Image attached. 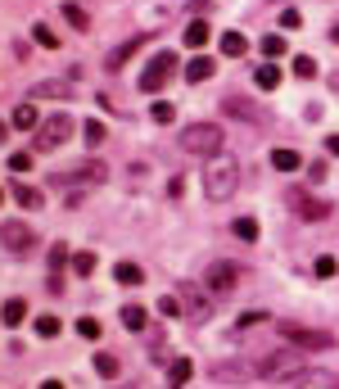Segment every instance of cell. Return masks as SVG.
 Returning <instances> with one entry per match:
<instances>
[{
  "instance_id": "b9f144b4",
  "label": "cell",
  "mask_w": 339,
  "mask_h": 389,
  "mask_svg": "<svg viewBox=\"0 0 339 389\" xmlns=\"http://www.w3.org/2000/svg\"><path fill=\"white\" fill-rule=\"evenodd\" d=\"M64 263H68V249H64V245H55V249H50V272H59Z\"/></svg>"
},
{
  "instance_id": "9a60e30c",
  "label": "cell",
  "mask_w": 339,
  "mask_h": 389,
  "mask_svg": "<svg viewBox=\"0 0 339 389\" xmlns=\"http://www.w3.org/2000/svg\"><path fill=\"white\" fill-rule=\"evenodd\" d=\"M140 45H145V36H131V41H123V45H118L113 55H109V64H104V68H109V72H118V68H123V64H127L131 55L140 50Z\"/></svg>"
},
{
  "instance_id": "4dcf8cb0",
  "label": "cell",
  "mask_w": 339,
  "mask_h": 389,
  "mask_svg": "<svg viewBox=\"0 0 339 389\" xmlns=\"http://www.w3.org/2000/svg\"><path fill=\"white\" fill-rule=\"evenodd\" d=\"M118 371H123V362H118L113 354H95V376H104V380H113Z\"/></svg>"
},
{
  "instance_id": "484cf974",
  "label": "cell",
  "mask_w": 339,
  "mask_h": 389,
  "mask_svg": "<svg viewBox=\"0 0 339 389\" xmlns=\"http://www.w3.org/2000/svg\"><path fill=\"white\" fill-rule=\"evenodd\" d=\"M285 50H289V41H285L281 32H267V36H262V55H267L272 64H276V59H285Z\"/></svg>"
},
{
  "instance_id": "60d3db41",
  "label": "cell",
  "mask_w": 339,
  "mask_h": 389,
  "mask_svg": "<svg viewBox=\"0 0 339 389\" xmlns=\"http://www.w3.org/2000/svg\"><path fill=\"white\" fill-rule=\"evenodd\" d=\"M9 168H14V172H32V154H28V150L9 154Z\"/></svg>"
},
{
  "instance_id": "44dd1931",
  "label": "cell",
  "mask_w": 339,
  "mask_h": 389,
  "mask_svg": "<svg viewBox=\"0 0 339 389\" xmlns=\"http://www.w3.org/2000/svg\"><path fill=\"white\" fill-rule=\"evenodd\" d=\"M181 295L190 299V317H195V322H199V317H209V303H204V290H199L195 281H186V285H181Z\"/></svg>"
},
{
  "instance_id": "52a82bcc",
  "label": "cell",
  "mask_w": 339,
  "mask_h": 389,
  "mask_svg": "<svg viewBox=\"0 0 339 389\" xmlns=\"http://www.w3.org/2000/svg\"><path fill=\"white\" fill-rule=\"evenodd\" d=\"M68 136H72V118L59 109V114L41 118V127H36V150H59Z\"/></svg>"
},
{
  "instance_id": "ee69618b",
  "label": "cell",
  "mask_w": 339,
  "mask_h": 389,
  "mask_svg": "<svg viewBox=\"0 0 339 389\" xmlns=\"http://www.w3.org/2000/svg\"><path fill=\"white\" fill-rule=\"evenodd\" d=\"M308 177H312V181H326V177H330V168H326V163L317 159V163H312V168H308Z\"/></svg>"
},
{
  "instance_id": "ffe728a7",
  "label": "cell",
  "mask_w": 339,
  "mask_h": 389,
  "mask_svg": "<svg viewBox=\"0 0 339 389\" xmlns=\"http://www.w3.org/2000/svg\"><path fill=\"white\" fill-rule=\"evenodd\" d=\"M190 371H195V362H190V358H172V367H167V385H172V389H186Z\"/></svg>"
},
{
  "instance_id": "ac0fdd59",
  "label": "cell",
  "mask_w": 339,
  "mask_h": 389,
  "mask_svg": "<svg viewBox=\"0 0 339 389\" xmlns=\"http://www.w3.org/2000/svg\"><path fill=\"white\" fill-rule=\"evenodd\" d=\"M14 127H18V131H36V127H41V114H36L32 100H23V104L14 109Z\"/></svg>"
},
{
  "instance_id": "816d5d0a",
  "label": "cell",
  "mask_w": 339,
  "mask_h": 389,
  "mask_svg": "<svg viewBox=\"0 0 339 389\" xmlns=\"http://www.w3.org/2000/svg\"><path fill=\"white\" fill-rule=\"evenodd\" d=\"M0 199H5V190H0Z\"/></svg>"
},
{
  "instance_id": "2e32d148",
  "label": "cell",
  "mask_w": 339,
  "mask_h": 389,
  "mask_svg": "<svg viewBox=\"0 0 339 389\" xmlns=\"http://www.w3.org/2000/svg\"><path fill=\"white\" fill-rule=\"evenodd\" d=\"M209 77H213V59L209 55H195L186 64V82H190V87H199V82H209Z\"/></svg>"
},
{
  "instance_id": "74e56055",
  "label": "cell",
  "mask_w": 339,
  "mask_h": 389,
  "mask_svg": "<svg viewBox=\"0 0 339 389\" xmlns=\"http://www.w3.org/2000/svg\"><path fill=\"white\" fill-rule=\"evenodd\" d=\"M172 114H177V109L167 104V100H154V109H150V118H154V123H172Z\"/></svg>"
},
{
  "instance_id": "d6986e66",
  "label": "cell",
  "mask_w": 339,
  "mask_h": 389,
  "mask_svg": "<svg viewBox=\"0 0 339 389\" xmlns=\"http://www.w3.org/2000/svg\"><path fill=\"white\" fill-rule=\"evenodd\" d=\"M50 95H55V100H68V82H41V87H32L28 91V100H50Z\"/></svg>"
},
{
  "instance_id": "8992f818",
  "label": "cell",
  "mask_w": 339,
  "mask_h": 389,
  "mask_svg": "<svg viewBox=\"0 0 339 389\" xmlns=\"http://www.w3.org/2000/svg\"><path fill=\"white\" fill-rule=\"evenodd\" d=\"M177 72V55L172 50H163V55H154L150 64H145V72H140V91L145 95H159L163 87H167V77Z\"/></svg>"
},
{
  "instance_id": "7bdbcfd3",
  "label": "cell",
  "mask_w": 339,
  "mask_h": 389,
  "mask_svg": "<svg viewBox=\"0 0 339 389\" xmlns=\"http://www.w3.org/2000/svg\"><path fill=\"white\" fill-rule=\"evenodd\" d=\"M262 317H267V312H245V317H240V322H235V331H249V326H258Z\"/></svg>"
},
{
  "instance_id": "d6a6232c",
  "label": "cell",
  "mask_w": 339,
  "mask_h": 389,
  "mask_svg": "<svg viewBox=\"0 0 339 389\" xmlns=\"http://www.w3.org/2000/svg\"><path fill=\"white\" fill-rule=\"evenodd\" d=\"M231 231H235L240 240H245V245H253V240H258V222H253V217H235Z\"/></svg>"
},
{
  "instance_id": "603a6c76",
  "label": "cell",
  "mask_w": 339,
  "mask_h": 389,
  "mask_svg": "<svg viewBox=\"0 0 339 389\" xmlns=\"http://www.w3.org/2000/svg\"><path fill=\"white\" fill-rule=\"evenodd\" d=\"M104 136H109V127L100 123V118H87V123H82V141H87L91 150H100V145H104Z\"/></svg>"
},
{
  "instance_id": "7dc6e473",
  "label": "cell",
  "mask_w": 339,
  "mask_h": 389,
  "mask_svg": "<svg viewBox=\"0 0 339 389\" xmlns=\"http://www.w3.org/2000/svg\"><path fill=\"white\" fill-rule=\"evenodd\" d=\"M41 389H64V380H41Z\"/></svg>"
},
{
  "instance_id": "277c9868",
  "label": "cell",
  "mask_w": 339,
  "mask_h": 389,
  "mask_svg": "<svg viewBox=\"0 0 339 389\" xmlns=\"http://www.w3.org/2000/svg\"><path fill=\"white\" fill-rule=\"evenodd\" d=\"M240 281H245V267L231 263V258H217V263H209V272H204V290H213V295H231Z\"/></svg>"
},
{
  "instance_id": "7a4b0ae2",
  "label": "cell",
  "mask_w": 339,
  "mask_h": 389,
  "mask_svg": "<svg viewBox=\"0 0 339 389\" xmlns=\"http://www.w3.org/2000/svg\"><path fill=\"white\" fill-rule=\"evenodd\" d=\"M222 141H226V131L217 127V123H190V127L177 136L181 150H186V154H199V159H217V154H222Z\"/></svg>"
},
{
  "instance_id": "e0dca14e",
  "label": "cell",
  "mask_w": 339,
  "mask_h": 389,
  "mask_svg": "<svg viewBox=\"0 0 339 389\" xmlns=\"http://www.w3.org/2000/svg\"><path fill=\"white\" fill-rule=\"evenodd\" d=\"M0 322H5V326H23V322H28V299H5V308H0Z\"/></svg>"
},
{
  "instance_id": "3957f363",
  "label": "cell",
  "mask_w": 339,
  "mask_h": 389,
  "mask_svg": "<svg viewBox=\"0 0 339 389\" xmlns=\"http://www.w3.org/2000/svg\"><path fill=\"white\" fill-rule=\"evenodd\" d=\"M276 331H281L285 344L308 349V354H317V349H335V335H330V331H317V326H304V322L281 317V322H276Z\"/></svg>"
},
{
  "instance_id": "8d00e7d4",
  "label": "cell",
  "mask_w": 339,
  "mask_h": 389,
  "mask_svg": "<svg viewBox=\"0 0 339 389\" xmlns=\"http://www.w3.org/2000/svg\"><path fill=\"white\" fill-rule=\"evenodd\" d=\"M294 72H299V77H317V59H312V55H294Z\"/></svg>"
},
{
  "instance_id": "ab89813d",
  "label": "cell",
  "mask_w": 339,
  "mask_h": 389,
  "mask_svg": "<svg viewBox=\"0 0 339 389\" xmlns=\"http://www.w3.org/2000/svg\"><path fill=\"white\" fill-rule=\"evenodd\" d=\"M77 335H82V339H100V322H95V317H82V322H77Z\"/></svg>"
},
{
  "instance_id": "5bb4252c",
  "label": "cell",
  "mask_w": 339,
  "mask_h": 389,
  "mask_svg": "<svg viewBox=\"0 0 339 389\" xmlns=\"http://www.w3.org/2000/svg\"><path fill=\"white\" fill-rule=\"evenodd\" d=\"M253 87H258V91H276V87H281V64H258V68H253Z\"/></svg>"
},
{
  "instance_id": "cb8c5ba5",
  "label": "cell",
  "mask_w": 339,
  "mask_h": 389,
  "mask_svg": "<svg viewBox=\"0 0 339 389\" xmlns=\"http://www.w3.org/2000/svg\"><path fill=\"white\" fill-rule=\"evenodd\" d=\"M113 281H118V285H140V281H145L140 263H118V267H113Z\"/></svg>"
},
{
  "instance_id": "1f68e13d",
  "label": "cell",
  "mask_w": 339,
  "mask_h": 389,
  "mask_svg": "<svg viewBox=\"0 0 339 389\" xmlns=\"http://www.w3.org/2000/svg\"><path fill=\"white\" fill-rule=\"evenodd\" d=\"M32 41L41 45V50H55V45H59V32L45 28V23H36V28H32Z\"/></svg>"
},
{
  "instance_id": "836d02e7",
  "label": "cell",
  "mask_w": 339,
  "mask_h": 389,
  "mask_svg": "<svg viewBox=\"0 0 339 389\" xmlns=\"http://www.w3.org/2000/svg\"><path fill=\"white\" fill-rule=\"evenodd\" d=\"M36 335H41V339H55V335H59V317H55V312L36 317Z\"/></svg>"
},
{
  "instance_id": "e575fe53",
  "label": "cell",
  "mask_w": 339,
  "mask_h": 389,
  "mask_svg": "<svg viewBox=\"0 0 339 389\" xmlns=\"http://www.w3.org/2000/svg\"><path fill=\"white\" fill-rule=\"evenodd\" d=\"M159 312H163V317H186V308H181L177 295H163V299H159Z\"/></svg>"
},
{
  "instance_id": "7c38bea8",
  "label": "cell",
  "mask_w": 339,
  "mask_h": 389,
  "mask_svg": "<svg viewBox=\"0 0 339 389\" xmlns=\"http://www.w3.org/2000/svg\"><path fill=\"white\" fill-rule=\"evenodd\" d=\"M294 389H339V376L326 371V367H312V371H304L294 380Z\"/></svg>"
},
{
  "instance_id": "5b68a950",
  "label": "cell",
  "mask_w": 339,
  "mask_h": 389,
  "mask_svg": "<svg viewBox=\"0 0 339 389\" xmlns=\"http://www.w3.org/2000/svg\"><path fill=\"white\" fill-rule=\"evenodd\" d=\"M258 371H262V380H299V376H304V362H299L294 349H281V354L262 358Z\"/></svg>"
},
{
  "instance_id": "83f0119b",
  "label": "cell",
  "mask_w": 339,
  "mask_h": 389,
  "mask_svg": "<svg viewBox=\"0 0 339 389\" xmlns=\"http://www.w3.org/2000/svg\"><path fill=\"white\" fill-rule=\"evenodd\" d=\"M64 18H68L77 32H91V14H87L82 5H72V0H64Z\"/></svg>"
},
{
  "instance_id": "4316f807",
  "label": "cell",
  "mask_w": 339,
  "mask_h": 389,
  "mask_svg": "<svg viewBox=\"0 0 339 389\" xmlns=\"http://www.w3.org/2000/svg\"><path fill=\"white\" fill-rule=\"evenodd\" d=\"M186 45H190V50H204V45H209V23H204V18H195L186 28Z\"/></svg>"
},
{
  "instance_id": "7402d4cb",
  "label": "cell",
  "mask_w": 339,
  "mask_h": 389,
  "mask_svg": "<svg viewBox=\"0 0 339 389\" xmlns=\"http://www.w3.org/2000/svg\"><path fill=\"white\" fill-rule=\"evenodd\" d=\"M14 199L23 204V209H45V194L36 186H28V181H18V186H14Z\"/></svg>"
},
{
  "instance_id": "d4e9b609",
  "label": "cell",
  "mask_w": 339,
  "mask_h": 389,
  "mask_svg": "<svg viewBox=\"0 0 339 389\" xmlns=\"http://www.w3.org/2000/svg\"><path fill=\"white\" fill-rule=\"evenodd\" d=\"M245 50H249L245 32H222V55H226V59H240Z\"/></svg>"
},
{
  "instance_id": "4fadbf2b",
  "label": "cell",
  "mask_w": 339,
  "mask_h": 389,
  "mask_svg": "<svg viewBox=\"0 0 339 389\" xmlns=\"http://www.w3.org/2000/svg\"><path fill=\"white\" fill-rule=\"evenodd\" d=\"M222 109H226L231 118H249V123H262V109L253 104V100H240V95H226Z\"/></svg>"
},
{
  "instance_id": "ba28073f",
  "label": "cell",
  "mask_w": 339,
  "mask_h": 389,
  "mask_svg": "<svg viewBox=\"0 0 339 389\" xmlns=\"http://www.w3.org/2000/svg\"><path fill=\"white\" fill-rule=\"evenodd\" d=\"M258 362L249 358H231V362H213L209 367V380H226V385H245V380H258Z\"/></svg>"
},
{
  "instance_id": "d590c367",
  "label": "cell",
  "mask_w": 339,
  "mask_h": 389,
  "mask_svg": "<svg viewBox=\"0 0 339 389\" xmlns=\"http://www.w3.org/2000/svg\"><path fill=\"white\" fill-rule=\"evenodd\" d=\"M72 272H77V276H91V272H95V253H72Z\"/></svg>"
},
{
  "instance_id": "c3c4849f",
  "label": "cell",
  "mask_w": 339,
  "mask_h": 389,
  "mask_svg": "<svg viewBox=\"0 0 339 389\" xmlns=\"http://www.w3.org/2000/svg\"><path fill=\"white\" fill-rule=\"evenodd\" d=\"M9 141V123H0V145H5Z\"/></svg>"
},
{
  "instance_id": "f6af8a7d",
  "label": "cell",
  "mask_w": 339,
  "mask_h": 389,
  "mask_svg": "<svg viewBox=\"0 0 339 389\" xmlns=\"http://www.w3.org/2000/svg\"><path fill=\"white\" fill-rule=\"evenodd\" d=\"M299 23H304V18H299V9H285V14H281V28H299Z\"/></svg>"
},
{
  "instance_id": "f1b7e54d",
  "label": "cell",
  "mask_w": 339,
  "mask_h": 389,
  "mask_svg": "<svg viewBox=\"0 0 339 389\" xmlns=\"http://www.w3.org/2000/svg\"><path fill=\"white\" fill-rule=\"evenodd\" d=\"M145 322H150V312H145L140 303H127V308H123V326H127V331H145Z\"/></svg>"
},
{
  "instance_id": "f35d334b",
  "label": "cell",
  "mask_w": 339,
  "mask_h": 389,
  "mask_svg": "<svg viewBox=\"0 0 339 389\" xmlns=\"http://www.w3.org/2000/svg\"><path fill=\"white\" fill-rule=\"evenodd\" d=\"M312 272H317V276H335V272H339V263L330 258V253H321V258L312 263Z\"/></svg>"
},
{
  "instance_id": "681fc988",
  "label": "cell",
  "mask_w": 339,
  "mask_h": 389,
  "mask_svg": "<svg viewBox=\"0 0 339 389\" xmlns=\"http://www.w3.org/2000/svg\"><path fill=\"white\" fill-rule=\"evenodd\" d=\"M330 91H339V72H330Z\"/></svg>"
},
{
  "instance_id": "f907efd6",
  "label": "cell",
  "mask_w": 339,
  "mask_h": 389,
  "mask_svg": "<svg viewBox=\"0 0 339 389\" xmlns=\"http://www.w3.org/2000/svg\"><path fill=\"white\" fill-rule=\"evenodd\" d=\"M330 41H335V45H339V23H335V28H330Z\"/></svg>"
},
{
  "instance_id": "30bf717a",
  "label": "cell",
  "mask_w": 339,
  "mask_h": 389,
  "mask_svg": "<svg viewBox=\"0 0 339 389\" xmlns=\"http://www.w3.org/2000/svg\"><path fill=\"white\" fill-rule=\"evenodd\" d=\"M104 177H109L104 163H77L72 172H55L50 181L55 186H104Z\"/></svg>"
},
{
  "instance_id": "f546056e",
  "label": "cell",
  "mask_w": 339,
  "mask_h": 389,
  "mask_svg": "<svg viewBox=\"0 0 339 389\" xmlns=\"http://www.w3.org/2000/svg\"><path fill=\"white\" fill-rule=\"evenodd\" d=\"M299 163H304V159H299L294 150H272V168H276V172H294Z\"/></svg>"
},
{
  "instance_id": "8fae6325",
  "label": "cell",
  "mask_w": 339,
  "mask_h": 389,
  "mask_svg": "<svg viewBox=\"0 0 339 389\" xmlns=\"http://www.w3.org/2000/svg\"><path fill=\"white\" fill-rule=\"evenodd\" d=\"M289 204H294V213L304 217V222H321V217H330V204L317 199V194H308L304 186H294L289 190Z\"/></svg>"
},
{
  "instance_id": "bcb514c9",
  "label": "cell",
  "mask_w": 339,
  "mask_h": 389,
  "mask_svg": "<svg viewBox=\"0 0 339 389\" xmlns=\"http://www.w3.org/2000/svg\"><path fill=\"white\" fill-rule=\"evenodd\" d=\"M326 150H330V154H339V136H326Z\"/></svg>"
},
{
  "instance_id": "9c48e42d",
  "label": "cell",
  "mask_w": 339,
  "mask_h": 389,
  "mask_svg": "<svg viewBox=\"0 0 339 389\" xmlns=\"http://www.w3.org/2000/svg\"><path fill=\"white\" fill-rule=\"evenodd\" d=\"M0 245L9 253H28L36 245V231L23 222V217H5V222H0Z\"/></svg>"
},
{
  "instance_id": "6da1fadb",
  "label": "cell",
  "mask_w": 339,
  "mask_h": 389,
  "mask_svg": "<svg viewBox=\"0 0 339 389\" xmlns=\"http://www.w3.org/2000/svg\"><path fill=\"white\" fill-rule=\"evenodd\" d=\"M235 190H240V163L226 159V154L209 159V168H204V194L213 204H226V199H235Z\"/></svg>"
}]
</instances>
